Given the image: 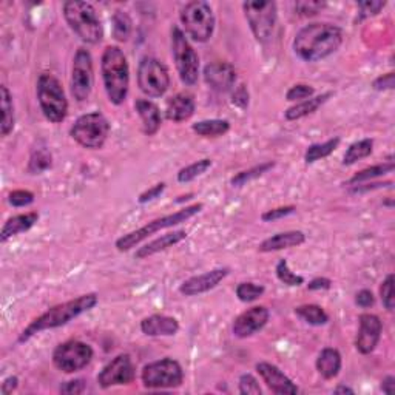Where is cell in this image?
<instances>
[{
	"label": "cell",
	"instance_id": "cell-53",
	"mask_svg": "<svg viewBox=\"0 0 395 395\" xmlns=\"http://www.w3.org/2000/svg\"><path fill=\"white\" fill-rule=\"evenodd\" d=\"M331 287H332V281L329 278H324V277L314 278L308 285L309 290H329Z\"/></svg>",
	"mask_w": 395,
	"mask_h": 395
},
{
	"label": "cell",
	"instance_id": "cell-41",
	"mask_svg": "<svg viewBox=\"0 0 395 395\" xmlns=\"http://www.w3.org/2000/svg\"><path fill=\"white\" fill-rule=\"evenodd\" d=\"M380 296H382L383 306L387 310H394L395 308V296H394V275L389 273L386 277V280L382 282V287H380Z\"/></svg>",
	"mask_w": 395,
	"mask_h": 395
},
{
	"label": "cell",
	"instance_id": "cell-51",
	"mask_svg": "<svg viewBox=\"0 0 395 395\" xmlns=\"http://www.w3.org/2000/svg\"><path fill=\"white\" fill-rule=\"evenodd\" d=\"M374 303H375L374 294H372L371 290H368V289H363L355 295V304L360 306V308H363V309L371 308V306H374Z\"/></svg>",
	"mask_w": 395,
	"mask_h": 395
},
{
	"label": "cell",
	"instance_id": "cell-9",
	"mask_svg": "<svg viewBox=\"0 0 395 395\" xmlns=\"http://www.w3.org/2000/svg\"><path fill=\"white\" fill-rule=\"evenodd\" d=\"M171 56L182 84L195 85L199 76V57L178 27L171 28Z\"/></svg>",
	"mask_w": 395,
	"mask_h": 395
},
{
	"label": "cell",
	"instance_id": "cell-52",
	"mask_svg": "<svg viewBox=\"0 0 395 395\" xmlns=\"http://www.w3.org/2000/svg\"><path fill=\"white\" fill-rule=\"evenodd\" d=\"M234 103L240 108H245L249 103V93L245 90V85H241L238 90L234 93Z\"/></svg>",
	"mask_w": 395,
	"mask_h": 395
},
{
	"label": "cell",
	"instance_id": "cell-31",
	"mask_svg": "<svg viewBox=\"0 0 395 395\" xmlns=\"http://www.w3.org/2000/svg\"><path fill=\"white\" fill-rule=\"evenodd\" d=\"M296 317H300L304 323L310 326H323L329 322V315L318 304H303L295 309Z\"/></svg>",
	"mask_w": 395,
	"mask_h": 395
},
{
	"label": "cell",
	"instance_id": "cell-1",
	"mask_svg": "<svg viewBox=\"0 0 395 395\" xmlns=\"http://www.w3.org/2000/svg\"><path fill=\"white\" fill-rule=\"evenodd\" d=\"M343 43L341 28L332 24H309L296 33L295 55L304 62H318L329 57Z\"/></svg>",
	"mask_w": 395,
	"mask_h": 395
},
{
	"label": "cell",
	"instance_id": "cell-30",
	"mask_svg": "<svg viewBox=\"0 0 395 395\" xmlns=\"http://www.w3.org/2000/svg\"><path fill=\"white\" fill-rule=\"evenodd\" d=\"M192 130L196 133L198 136L203 138H218L226 135L230 130V122L227 119H206V121H199L192 125Z\"/></svg>",
	"mask_w": 395,
	"mask_h": 395
},
{
	"label": "cell",
	"instance_id": "cell-49",
	"mask_svg": "<svg viewBox=\"0 0 395 395\" xmlns=\"http://www.w3.org/2000/svg\"><path fill=\"white\" fill-rule=\"evenodd\" d=\"M87 389V385L82 378L78 380H71V382H66L61 386V392L62 394H70V395H79V394H84Z\"/></svg>",
	"mask_w": 395,
	"mask_h": 395
},
{
	"label": "cell",
	"instance_id": "cell-22",
	"mask_svg": "<svg viewBox=\"0 0 395 395\" xmlns=\"http://www.w3.org/2000/svg\"><path fill=\"white\" fill-rule=\"evenodd\" d=\"M141 331L148 337H171L180 331V323L173 317L155 314L141 322Z\"/></svg>",
	"mask_w": 395,
	"mask_h": 395
},
{
	"label": "cell",
	"instance_id": "cell-45",
	"mask_svg": "<svg viewBox=\"0 0 395 395\" xmlns=\"http://www.w3.org/2000/svg\"><path fill=\"white\" fill-rule=\"evenodd\" d=\"M296 207L295 206H282V207H277L272 208V210H267L263 215H261V220L264 222H272V221H278L281 218H286V216L295 213Z\"/></svg>",
	"mask_w": 395,
	"mask_h": 395
},
{
	"label": "cell",
	"instance_id": "cell-20",
	"mask_svg": "<svg viewBox=\"0 0 395 395\" xmlns=\"http://www.w3.org/2000/svg\"><path fill=\"white\" fill-rule=\"evenodd\" d=\"M206 84L215 92L226 93L232 90L236 82V71L227 62H213L204 69Z\"/></svg>",
	"mask_w": 395,
	"mask_h": 395
},
{
	"label": "cell",
	"instance_id": "cell-37",
	"mask_svg": "<svg viewBox=\"0 0 395 395\" xmlns=\"http://www.w3.org/2000/svg\"><path fill=\"white\" fill-rule=\"evenodd\" d=\"M51 162H53V156H51L47 148H37V150L33 152L31 158H29L28 171L31 175H39L51 167Z\"/></svg>",
	"mask_w": 395,
	"mask_h": 395
},
{
	"label": "cell",
	"instance_id": "cell-11",
	"mask_svg": "<svg viewBox=\"0 0 395 395\" xmlns=\"http://www.w3.org/2000/svg\"><path fill=\"white\" fill-rule=\"evenodd\" d=\"M141 380L148 389H170L182 385L184 371L176 360L162 359L145 364Z\"/></svg>",
	"mask_w": 395,
	"mask_h": 395
},
{
	"label": "cell",
	"instance_id": "cell-46",
	"mask_svg": "<svg viewBox=\"0 0 395 395\" xmlns=\"http://www.w3.org/2000/svg\"><path fill=\"white\" fill-rule=\"evenodd\" d=\"M359 5V19H364V17H371V16H377V14L382 11L386 2H360L357 3Z\"/></svg>",
	"mask_w": 395,
	"mask_h": 395
},
{
	"label": "cell",
	"instance_id": "cell-8",
	"mask_svg": "<svg viewBox=\"0 0 395 395\" xmlns=\"http://www.w3.org/2000/svg\"><path fill=\"white\" fill-rule=\"evenodd\" d=\"M181 24L185 34L195 42L204 43L210 39L215 29V16L212 6L203 0H195L181 10Z\"/></svg>",
	"mask_w": 395,
	"mask_h": 395
},
{
	"label": "cell",
	"instance_id": "cell-55",
	"mask_svg": "<svg viewBox=\"0 0 395 395\" xmlns=\"http://www.w3.org/2000/svg\"><path fill=\"white\" fill-rule=\"evenodd\" d=\"M382 391L387 395H392L395 391V378L392 375H387L382 382Z\"/></svg>",
	"mask_w": 395,
	"mask_h": 395
},
{
	"label": "cell",
	"instance_id": "cell-13",
	"mask_svg": "<svg viewBox=\"0 0 395 395\" xmlns=\"http://www.w3.org/2000/svg\"><path fill=\"white\" fill-rule=\"evenodd\" d=\"M93 347L84 341L70 340L59 345L53 352L55 366L65 372V374H74L87 368L93 360Z\"/></svg>",
	"mask_w": 395,
	"mask_h": 395
},
{
	"label": "cell",
	"instance_id": "cell-35",
	"mask_svg": "<svg viewBox=\"0 0 395 395\" xmlns=\"http://www.w3.org/2000/svg\"><path fill=\"white\" fill-rule=\"evenodd\" d=\"M111 25H113V37L117 42L129 41L133 29V22L125 11H116L111 17Z\"/></svg>",
	"mask_w": 395,
	"mask_h": 395
},
{
	"label": "cell",
	"instance_id": "cell-33",
	"mask_svg": "<svg viewBox=\"0 0 395 395\" xmlns=\"http://www.w3.org/2000/svg\"><path fill=\"white\" fill-rule=\"evenodd\" d=\"M394 168H395L394 161L377 164V166L363 168L361 171H359V173H355L352 178H350L349 184L357 185V184H361V182H368L371 180H374V178H380V176H385L387 173H392Z\"/></svg>",
	"mask_w": 395,
	"mask_h": 395
},
{
	"label": "cell",
	"instance_id": "cell-25",
	"mask_svg": "<svg viewBox=\"0 0 395 395\" xmlns=\"http://www.w3.org/2000/svg\"><path fill=\"white\" fill-rule=\"evenodd\" d=\"M185 238H187V232H185V230H175V232L162 235L161 238H158V240L145 244L144 247H139L135 253V258L145 259L148 257L156 255V253H159L162 250L173 247V245H176L178 243L184 241Z\"/></svg>",
	"mask_w": 395,
	"mask_h": 395
},
{
	"label": "cell",
	"instance_id": "cell-18",
	"mask_svg": "<svg viewBox=\"0 0 395 395\" xmlns=\"http://www.w3.org/2000/svg\"><path fill=\"white\" fill-rule=\"evenodd\" d=\"M257 372L259 374V377L263 378L266 386L269 387L273 394L278 395L298 394L296 385L278 366H275V364L261 361L257 364Z\"/></svg>",
	"mask_w": 395,
	"mask_h": 395
},
{
	"label": "cell",
	"instance_id": "cell-48",
	"mask_svg": "<svg viewBox=\"0 0 395 395\" xmlns=\"http://www.w3.org/2000/svg\"><path fill=\"white\" fill-rule=\"evenodd\" d=\"M164 190H166V182H158L156 185H153L152 189H148L144 193H141L139 198H138L139 204H147V203H150V201H155L156 198L161 196V193Z\"/></svg>",
	"mask_w": 395,
	"mask_h": 395
},
{
	"label": "cell",
	"instance_id": "cell-44",
	"mask_svg": "<svg viewBox=\"0 0 395 395\" xmlns=\"http://www.w3.org/2000/svg\"><path fill=\"white\" fill-rule=\"evenodd\" d=\"M8 201L14 207H27L34 203V193L29 190H14L10 193Z\"/></svg>",
	"mask_w": 395,
	"mask_h": 395
},
{
	"label": "cell",
	"instance_id": "cell-2",
	"mask_svg": "<svg viewBox=\"0 0 395 395\" xmlns=\"http://www.w3.org/2000/svg\"><path fill=\"white\" fill-rule=\"evenodd\" d=\"M98 301L99 296L96 294H85L74 298V300L53 306V308L48 309L47 312H43L41 317L33 319V322L22 331V333L19 335V343H25L31 337H34L36 333H41L43 331L65 326L66 323H70L71 319L92 310L94 306L98 304Z\"/></svg>",
	"mask_w": 395,
	"mask_h": 395
},
{
	"label": "cell",
	"instance_id": "cell-10",
	"mask_svg": "<svg viewBox=\"0 0 395 395\" xmlns=\"http://www.w3.org/2000/svg\"><path fill=\"white\" fill-rule=\"evenodd\" d=\"M243 10L255 39L261 43L269 42L277 25V3L269 0H255V2H244Z\"/></svg>",
	"mask_w": 395,
	"mask_h": 395
},
{
	"label": "cell",
	"instance_id": "cell-15",
	"mask_svg": "<svg viewBox=\"0 0 395 395\" xmlns=\"http://www.w3.org/2000/svg\"><path fill=\"white\" fill-rule=\"evenodd\" d=\"M136 375V368L129 354L115 357L98 375V383L103 389L113 386L130 385Z\"/></svg>",
	"mask_w": 395,
	"mask_h": 395
},
{
	"label": "cell",
	"instance_id": "cell-26",
	"mask_svg": "<svg viewBox=\"0 0 395 395\" xmlns=\"http://www.w3.org/2000/svg\"><path fill=\"white\" fill-rule=\"evenodd\" d=\"M37 221H39V213L37 212H29V213H22V215L13 216V218H10L5 222L2 230H0V241L6 243L13 236L28 232V230L31 229Z\"/></svg>",
	"mask_w": 395,
	"mask_h": 395
},
{
	"label": "cell",
	"instance_id": "cell-39",
	"mask_svg": "<svg viewBox=\"0 0 395 395\" xmlns=\"http://www.w3.org/2000/svg\"><path fill=\"white\" fill-rule=\"evenodd\" d=\"M275 272H277V277L282 282V285L290 286V287L304 285V278L301 277V275H296V273L290 271V267H289L286 259L278 261L277 267H275Z\"/></svg>",
	"mask_w": 395,
	"mask_h": 395
},
{
	"label": "cell",
	"instance_id": "cell-16",
	"mask_svg": "<svg viewBox=\"0 0 395 395\" xmlns=\"http://www.w3.org/2000/svg\"><path fill=\"white\" fill-rule=\"evenodd\" d=\"M359 323L360 327L355 338V349L363 355H369L374 352L380 338H382L383 323L374 314H361L359 317Z\"/></svg>",
	"mask_w": 395,
	"mask_h": 395
},
{
	"label": "cell",
	"instance_id": "cell-47",
	"mask_svg": "<svg viewBox=\"0 0 395 395\" xmlns=\"http://www.w3.org/2000/svg\"><path fill=\"white\" fill-rule=\"evenodd\" d=\"M324 3L322 2H296L295 3V11L296 14H300V16H315V14L323 10Z\"/></svg>",
	"mask_w": 395,
	"mask_h": 395
},
{
	"label": "cell",
	"instance_id": "cell-6",
	"mask_svg": "<svg viewBox=\"0 0 395 395\" xmlns=\"http://www.w3.org/2000/svg\"><path fill=\"white\" fill-rule=\"evenodd\" d=\"M36 93L43 116L53 124L62 122L69 113V101L59 79L48 73L41 74L37 79Z\"/></svg>",
	"mask_w": 395,
	"mask_h": 395
},
{
	"label": "cell",
	"instance_id": "cell-5",
	"mask_svg": "<svg viewBox=\"0 0 395 395\" xmlns=\"http://www.w3.org/2000/svg\"><path fill=\"white\" fill-rule=\"evenodd\" d=\"M204 208L203 203H196L193 206L189 207H184L181 210H178L171 215H166V216H161V218H156L150 222H147L145 226L139 227L136 230H133V232L127 234L124 236L119 238L116 241V249L119 252H129L130 249L136 247L139 243H143L144 240H147L148 236H152L153 234L159 232V230L164 229H168V227H175L178 224H182L187 220L193 218V216L198 215L201 210Z\"/></svg>",
	"mask_w": 395,
	"mask_h": 395
},
{
	"label": "cell",
	"instance_id": "cell-34",
	"mask_svg": "<svg viewBox=\"0 0 395 395\" xmlns=\"http://www.w3.org/2000/svg\"><path fill=\"white\" fill-rule=\"evenodd\" d=\"M338 145H340V138H332L323 144H312L304 153V161L306 164H314L319 159H324L337 150Z\"/></svg>",
	"mask_w": 395,
	"mask_h": 395
},
{
	"label": "cell",
	"instance_id": "cell-29",
	"mask_svg": "<svg viewBox=\"0 0 395 395\" xmlns=\"http://www.w3.org/2000/svg\"><path fill=\"white\" fill-rule=\"evenodd\" d=\"M0 106H2V122H0V135L8 136L14 130L16 117H14L13 96L5 85L0 87Z\"/></svg>",
	"mask_w": 395,
	"mask_h": 395
},
{
	"label": "cell",
	"instance_id": "cell-42",
	"mask_svg": "<svg viewBox=\"0 0 395 395\" xmlns=\"http://www.w3.org/2000/svg\"><path fill=\"white\" fill-rule=\"evenodd\" d=\"M315 93V88L310 87V85H306V84H296L294 87L289 88V92L286 93V99L290 102H295V101H304V99H309L314 96Z\"/></svg>",
	"mask_w": 395,
	"mask_h": 395
},
{
	"label": "cell",
	"instance_id": "cell-56",
	"mask_svg": "<svg viewBox=\"0 0 395 395\" xmlns=\"http://www.w3.org/2000/svg\"><path fill=\"white\" fill-rule=\"evenodd\" d=\"M335 394H354V389H350L347 386H338L333 389Z\"/></svg>",
	"mask_w": 395,
	"mask_h": 395
},
{
	"label": "cell",
	"instance_id": "cell-7",
	"mask_svg": "<svg viewBox=\"0 0 395 395\" xmlns=\"http://www.w3.org/2000/svg\"><path fill=\"white\" fill-rule=\"evenodd\" d=\"M70 135L80 147L88 148V150H98L107 143L110 122L99 111L82 115L73 124Z\"/></svg>",
	"mask_w": 395,
	"mask_h": 395
},
{
	"label": "cell",
	"instance_id": "cell-32",
	"mask_svg": "<svg viewBox=\"0 0 395 395\" xmlns=\"http://www.w3.org/2000/svg\"><path fill=\"white\" fill-rule=\"evenodd\" d=\"M372 150H374V141L372 139L357 141L352 145H349L345 156H343V164H345V166H352V164L359 162L360 159L371 156Z\"/></svg>",
	"mask_w": 395,
	"mask_h": 395
},
{
	"label": "cell",
	"instance_id": "cell-3",
	"mask_svg": "<svg viewBox=\"0 0 395 395\" xmlns=\"http://www.w3.org/2000/svg\"><path fill=\"white\" fill-rule=\"evenodd\" d=\"M101 71L108 101L115 106H122L130 88V69L124 51L116 45L103 50Z\"/></svg>",
	"mask_w": 395,
	"mask_h": 395
},
{
	"label": "cell",
	"instance_id": "cell-50",
	"mask_svg": "<svg viewBox=\"0 0 395 395\" xmlns=\"http://www.w3.org/2000/svg\"><path fill=\"white\" fill-rule=\"evenodd\" d=\"M394 79H395L394 73L383 74V76H380L374 82H372V87H374V90H377V92L392 90V88H394Z\"/></svg>",
	"mask_w": 395,
	"mask_h": 395
},
{
	"label": "cell",
	"instance_id": "cell-54",
	"mask_svg": "<svg viewBox=\"0 0 395 395\" xmlns=\"http://www.w3.org/2000/svg\"><path fill=\"white\" fill-rule=\"evenodd\" d=\"M17 386H19V378L16 375H11L8 378H5L2 387H0V391H2L3 395H10L13 394V391L17 389Z\"/></svg>",
	"mask_w": 395,
	"mask_h": 395
},
{
	"label": "cell",
	"instance_id": "cell-40",
	"mask_svg": "<svg viewBox=\"0 0 395 395\" xmlns=\"http://www.w3.org/2000/svg\"><path fill=\"white\" fill-rule=\"evenodd\" d=\"M264 287L255 285V282H241L240 286L236 287V296L238 300L243 303H252L258 300V298L264 294Z\"/></svg>",
	"mask_w": 395,
	"mask_h": 395
},
{
	"label": "cell",
	"instance_id": "cell-23",
	"mask_svg": "<svg viewBox=\"0 0 395 395\" xmlns=\"http://www.w3.org/2000/svg\"><path fill=\"white\" fill-rule=\"evenodd\" d=\"M304 241H306V235L301 232V230H289V232H281L267 238V240L259 244L258 250L263 253L277 252L282 249L298 247V245L304 244Z\"/></svg>",
	"mask_w": 395,
	"mask_h": 395
},
{
	"label": "cell",
	"instance_id": "cell-14",
	"mask_svg": "<svg viewBox=\"0 0 395 395\" xmlns=\"http://www.w3.org/2000/svg\"><path fill=\"white\" fill-rule=\"evenodd\" d=\"M94 84L93 57L87 48H79L73 57L71 66V93L78 102L90 98Z\"/></svg>",
	"mask_w": 395,
	"mask_h": 395
},
{
	"label": "cell",
	"instance_id": "cell-27",
	"mask_svg": "<svg viewBox=\"0 0 395 395\" xmlns=\"http://www.w3.org/2000/svg\"><path fill=\"white\" fill-rule=\"evenodd\" d=\"M341 364H343L341 354L338 352V350L333 347H326L322 350V352H319L315 366H317L318 374L323 378L332 380L340 374Z\"/></svg>",
	"mask_w": 395,
	"mask_h": 395
},
{
	"label": "cell",
	"instance_id": "cell-28",
	"mask_svg": "<svg viewBox=\"0 0 395 395\" xmlns=\"http://www.w3.org/2000/svg\"><path fill=\"white\" fill-rule=\"evenodd\" d=\"M332 98V93H323L319 96H312L309 99H304L300 103H295L294 107H290L285 111V117L287 121H298V119L309 116L323 106L327 99Z\"/></svg>",
	"mask_w": 395,
	"mask_h": 395
},
{
	"label": "cell",
	"instance_id": "cell-24",
	"mask_svg": "<svg viewBox=\"0 0 395 395\" xmlns=\"http://www.w3.org/2000/svg\"><path fill=\"white\" fill-rule=\"evenodd\" d=\"M135 108L143 122V130L147 136H153L158 133L161 129L162 119H161V111L155 102L148 99H138L135 102Z\"/></svg>",
	"mask_w": 395,
	"mask_h": 395
},
{
	"label": "cell",
	"instance_id": "cell-43",
	"mask_svg": "<svg viewBox=\"0 0 395 395\" xmlns=\"http://www.w3.org/2000/svg\"><path fill=\"white\" fill-rule=\"evenodd\" d=\"M238 386H240V392L243 395H261L263 394V391H261V386L258 383V380L250 375V374H244L240 377V383H238Z\"/></svg>",
	"mask_w": 395,
	"mask_h": 395
},
{
	"label": "cell",
	"instance_id": "cell-36",
	"mask_svg": "<svg viewBox=\"0 0 395 395\" xmlns=\"http://www.w3.org/2000/svg\"><path fill=\"white\" fill-rule=\"evenodd\" d=\"M273 167H275V162H272V161L263 162V164H259V166H255V167H252L249 170H244V171H240V173H236L232 178L230 184H232L234 187H241V185H245L253 180H258L259 176H263L264 173H267V171H269Z\"/></svg>",
	"mask_w": 395,
	"mask_h": 395
},
{
	"label": "cell",
	"instance_id": "cell-4",
	"mask_svg": "<svg viewBox=\"0 0 395 395\" xmlns=\"http://www.w3.org/2000/svg\"><path fill=\"white\" fill-rule=\"evenodd\" d=\"M64 17L66 24L71 28V31L76 34L82 42L88 43V45H96V43L102 41V24L92 3L78 2V0L65 2Z\"/></svg>",
	"mask_w": 395,
	"mask_h": 395
},
{
	"label": "cell",
	"instance_id": "cell-21",
	"mask_svg": "<svg viewBox=\"0 0 395 395\" xmlns=\"http://www.w3.org/2000/svg\"><path fill=\"white\" fill-rule=\"evenodd\" d=\"M195 115V98L190 93H178L167 101L166 117L171 122H185Z\"/></svg>",
	"mask_w": 395,
	"mask_h": 395
},
{
	"label": "cell",
	"instance_id": "cell-17",
	"mask_svg": "<svg viewBox=\"0 0 395 395\" xmlns=\"http://www.w3.org/2000/svg\"><path fill=\"white\" fill-rule=\"evenodd\" d=\"M269 309H266L264 306H255V308L247 309L235 318L232 326L234 335L238 338L252 337V335L263 329L269 322Z\"/></svg>",
	"mask_w": 395,
	"mask_h": 395
},
{
	"label": "cell",
	"instance_id": "cell-19",
	"mask_svg": "<svg viewBox=\"0 0 395 395\" xmlns=\"http://www.w3.org/2000/svg\"><path fill=\"white\" fill-rule=\"evenodd\" d=\"M229 272H230L229 267H218V269H213L210 272L196 275V277H192L182 282L180 292L185 296L206 294L208 290H212L218 286L220 282L227 277Z\"/></svg>",
	"mask_w": 395,
	"mask_h": 395
},
{
	"label": "cell",
	"instance_id": "cell-38",
	"mask_svg": "<svg viewBox=\"0 0 395 395\" xmlns=\"http://www.w3.org/2000/svg\"><path fill=\"white\" fill-rule=\"evenodd\" d=\"M210 167H212V159H208V158L193 162V164H190V166L184 167V168L178 171V181L182 182V184H187L193 180H196L198 176L204 175Z\"/></svg>",
	"mask_w": 395,
	"mask_h": 395
},
{
	"label": "cell",
	"instance_id": "cell-12",
	"mask_svg": "<svg viewBox=\"0 0 395 395\" xmlns=\"http://www.w3.org/2000/svg\"><path fill=\"white\" fill-rule=\"evenodd\" d=\"M138 85L148 98H161L170 87V74L161 61L150 56L143 57L138 69Z\"/></svg>",
	"mask_w": 395,
	"mask_h": 395
}]
</instances>
